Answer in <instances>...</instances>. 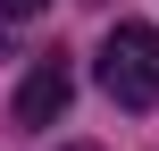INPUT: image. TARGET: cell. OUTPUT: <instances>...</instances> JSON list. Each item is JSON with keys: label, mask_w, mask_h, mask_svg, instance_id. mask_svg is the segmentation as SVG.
I'll use <instances>...</instances> for the list:
<instances>
[{"label": "cell", "mask_w": 159, "mask_h": 151, "mask_svg": "<svg viewBox=\"0 0 159 151\" xmlns=\"http://www.w3.org/2000/svg\"><path fill=\"white\" fill-rule=\"evenodd\" d=\"M101 92L117 101V109H151L159 101V25H109V42H101Z\"/></svg>", "instance_id": "obj_1"}, {"label": "cell", "mask_w": 159, "mask_h": 151, "mask_svg": "<svg viewBox=\"0 0 159 151\" xmlns=\"http://www.w3.org/2000/svg\"><path fill=\"white\" fill-rule=\"evenodd\" d=\"M67 101H75V67H67L59 50H42V59H34V76L17 84V126H50Z\"/></svg>", "instance_id": "obj_2"}, {"label": "cell", "mask_w": 159, "mask_h": 151, "mask_svg": "<svg viewBox=\"0 0 159 151\" xmlns=\"http://www.w3.org/2000/svg\"><path fill=\"white\" fill-rule=\"evenodd\" d=\"M42 8H50V0H0V17H8V25H17V17H42Z\"/></svg>", "instance_id": "obj_3"}, {"label": "cell", "mask_w": 159, "mask_h": 151, "mask_svg": "<svg viewBox=\"0 0 159 151\" xmlns=\"http://www.w3.org/2000/svg\"><path fill=\"white\" fill-rule=\"evenodd\" d=\"M67 151H92V143H67Z\"/></svg>", "instance_id": "obj_4"}]
</instances>
